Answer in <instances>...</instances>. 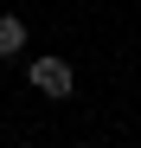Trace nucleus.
<instances>
[{
  "instance_id": "f257e3e1",
  "label": "nucleus",
  "mask_w": 141,
  "mask_h": 148,
  "mask_svg": "<svg viewBox=\"0 0 141 148\" xmlns=\"http://www.w3.org/2000/svg\"><path fill=\"white\" fill-rule=\"evenodd\" d=\"M32 90L39 97H70V58H32Z\"/></svg>"
},
{
  "instance_id": "f03ea898",
  "label": "nucleus",
  "mask_w": 141,
  "mask_h": 148,
  "mask_svg": "<svg viewBox=\"0 0 141 148\" xmlns=\"http://www.w3.org/2000/svg\"><path fill=\"white\" fill-rule=\"evenodd\" d=\"M19 52H26V19L0 13V58H19Z\"/></svg>"
}]
</instances>
